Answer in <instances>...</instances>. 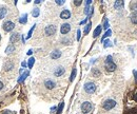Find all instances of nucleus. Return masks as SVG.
Listing matches in <instances>:
<instances>
[{
	"label": "nucleus",
	"instance_id": "1",
	"mask_svg": "<svg viewBox=\"0 0 137 114\" xmlns=\"http://www.w3.org/2000/svg\"><path fill=\"white\" fill-rule=\"evenodd\" d=\"M105 68L107 69V71H109V72H113V71L116 70L117 66H116L115 62L113 61V57H112L111 55H109V56L107 57L106 62H105Z\"/></svg>",
	"mask_w": 137,
	"mask_h": 114
},
{
	"label": "nucleus",
	"instance_id": "2",
	"mask_svg": "<svg viewBox=\"0 0 137 114\" xmlns=\"http://www.w3.org/2000/svg\"><path fill=\"white\" fill-rule=\"evenodd\" d=\"M96 89H97V86H96L94 83H92V82H88V83H85L84 86H83L84 92L88 93V94H93L95 91H96Z\"/></svg>",
	"mask_w": 137,
	"mask_h": 114
},
{
	"label": "nucleus",
	"instance_id": "3",
	"mask_svg": "<svg viewBox=\"0 0 137 114\" xmlns=\"http://www.w3.org/2000/svg\"><path fill=\"white\" fill-rule=\"evenodd\" d=\"M116 104L117 102L114 99H107V100H105L104 102H102V109L106 110V111H110L113 108H115Z\"/></svg>",
	"mask_w": 137,
	"mask_h": 114
},
{
	"label": "nucleus",
	"instance_id": "4",
	"mask_svg": "<svg viewBox=\"0 0 137 114\" xmlns=\"http://www.w3.org/2000/svg\"><path fill=\"white\" fill-rule=\"evenodd\" d=\"M93 108H94V106H93V104L91 101H84V102H82L81 106H80L81 112L83 114H89L91 111L93 110Z\"/></svg>",
	"mask_w": 137,
	"mask_h": 114
},
{
	"label": "nucleus",
	"instance_id": "5",
	"mask_svg": "<svg viewBox=\"0 0 137 114\" xmlns=\"http://www.w3.org/2000/svg\"><path fill=\"white\" fill-rule=\"evenodd\" d=\"M14 29H15V23H14L13 21H11V20H5V21H3V23H2V30H3L5 33L12 32Z\"/></svg>",
	"mask_w": 137,
	"mask_h": 114
},
{
	"label": "nucleus",
	"instance_id": "6",
	"mask_svg": "<svg viewBox=\"0 0 137 114\" xmlns=\"http://www.w3.org/2000/svg\"><path fill=\"white\" fill-rule=\"evenodd\" d=\"M56 31H57V27L54 25H50L48 27H45V29H44V33L47 36H53L56 33Z\"/></svg>",
	"mask_w": 137,
	"mask_h": 114
},
{
	"label": "nucleus",
	"instance_id": "7",
	"mask_svg": "<svg viewBox=\"0 0 137 114\" xmlns=\"http://www.w3.org/2000/svg\"><path fill=\"white\" fill-rule=\"evenodd\" d=\"M14 67H15V64L13 63V61H11V60H6V61L3 63V67H2L3 72H10V71H13V70H14Z\"/></svg>",
	"mask_w": 137,
	"mask_h": 114
},
{
	"label": "nucleus",
	"instance_id": "8",
	"mask_svg": "<svg viewBox=\"0 0 137 114\" xmlns=\"http://www.w3.org/2000/svg\"><path fill=\"white\" fill-rule=\"evenodd\" d=\"M64 73H65V69H64V67H62V66L56 67L55 70H54V75H55L56 77H60V76H62Z\"/></svg>",
	"mask_w": 137,
	"mask_h": 114
},
{
	"label": "nucleus",
	"instance_id": "9",
	"mask_svg": "<svg viewBox=\"0 0 137 114\" xmlns=\"http://www.w3.org/2000/svg\"><path fill=\"white\" fill-rule=\"evenodd\" d=\"M20 38H21V35H20L19 33H17V32L12 33V35H11V37H10V42H11V44L18 42V41L20 40Z\"/></svg>",
	"mask_w": 137,
	"mask_h": 114
},
{
	"label": "nucleus",
	"instance_id": "10",
	"mask_svg": "<svg viewBox=\"0 0 137 114\" xmlns=\"http://www.w3.org/2000/svg\"><path fill=\"white\" fill-rule=\"evenodd\" d=\"M71 31V25L70 23H63L60 27V33L62 35H66V34Z\"/></svg>",
	"mask_w": 137,
	"mask_h": 114
},
{
	"label": "nucleus",
	"instance_id": "11",
	"mask_svg": "<svg viewBox=\"0 0 137 114\" xmlns=\"http://www.w3.org/2000/svg\"><path fill=\"white\" fill-rule=\"evenodd\" d=\"M60 18L61 19H64V20L70 19L71 18V12H70V10H66V9L62 10L61 13H60Z\"/></svg>",
	"mask_w": 137,
	"mask_h": 114
},
{
	"label": "nucleus",
	"instance_id": "12",
	"mask_svg": "<svg viewBox=\"0 0 137 114\" xmlns=\"http://www.w3.org/2000/svg\"><path fill=\"white\" fill-rule=\"evenodd\" d=\"M44 86L47 89L49 90H52L56 87V83L54 80H52V79H47V80H44Z\"/></svg>",
	"mask_w": 137,
	"mask_h": 114
},
{
	"label": "nucleus",
	"instance_id": "13",
	"mask_svg": "<svg viewBox=\"0 0 137 114\" xmlns=\"http://www.w3.org/2000/svg\"><path fill=\"white\" fill-rule=\"evenodd\" d=\"M50 57L52 59H58L61 57V51L60 50H54L53 52H51Z\"/></svg>",
	"mask_w": 137,
	"mask_h": 114
},
{
	"label": "nucleus",
	"instance_id": "14",
	"mask_svg": "<svg viewBox=\"0 0 137 114\" xmlns=\"http://www.w3.org/2000/svg\"><path fill=\"white\" fill-rule=\"evenodd\" d=\"M30 75V71H24L23 73H22L20 76H19V78H18V84H21V83H23L25 79H27V77Z\"/></svg>",
	"mask_w": 137,
	"mask_h": 114
},
{
	"label": "nucleus",
	"instance_id": "15",
	"mask_svg": "<svg viewBox=\"0 0 137 114\" xmlns=\"http://www.w3.org/2000/svg\"><path fill=\"white\" fill-rule=\"evenodd\" d=\"M123 6H124V2L122 1V0H118V1L114 2V9H115V10L120 11V10L123 9Z\"/></svg>",
	"mask_w": 137,
	"mask_h": 114
},
{
	"label": "nucleus",
	"instance_id": "16",
	"mask_svg": "<svg viewBox=\"0 0 137 114\" xmlns=\"http://www.w3.org/2000/svg\"><path fill=\"white\" fill-rule=\"evenodd\" d=\"M7 14V7L5 5L0 6V19H3Z\"/></svg>",
	"mask_w": 137,
	"mask_h": 114
},
{
	"label": "nucleus",
	"instance_id": "17",
	"mask_svg": "<svg viewBox=\"0 0 137 114\" xmlns=\"http://www.w3.org/2000/svg\"><path fill=\"white\" fill-rule=\"evenodd\" d=\"M18 21H19L20 25H25L27 22H28V14H27V13L22 14V15L20 16V18L18 19Z\"/></svg>",
	"mask_w": 137,
	"mask_h": 114
},
{
	"label": "nucleus",
	"instance_id": "18",
	"mask_svg": "<svg viewBox=\"0 0 137 114\" xmlns=\"http://www.w3.org/2000/svg\"><path fill=\"white\" fill-rule=\"evenodd\" d=\"M101 31H102V26H97V28L94 30V32H93V37L94 38H96V37H98L100 34H101Z\"/></svg>",
	"mask_w": 137,
	"mask_h": 114
},
{
	"label": "nucleus",
	"instance_id": "19",
	"mask_svg": "<svg viewBox=\"0 0 137 114\" xmlns=\"http://www.w3.org/2000/svg\"><path fill=\"white\" fill-rule=\"evenodd\" d=\"M91 73H92V76L95 77V78H98L101 76V72L99 69H97V68H93L92 71H91Z\"/></svg>",
	"mask_w": 137,
	"mask_h": 114
},
{
	"label": "nucleus",
	"instance_id": "20",
	"mask_svg": "<svg viewBox=\"0 0 137 114\" xmlns=\"http://www.w3.org/2000/svg\"><path fill=\"white\" fill-rule=\"evenodd\" d=\"M14 51H15V45L14 44H8L6 47V49H5V54L10 55V54H12Z\"/></svg>",
	"mask_w": 137,
	"mask_h": 114
},
{
	"label": "nucleus",
	"instance_id": "21",
	"mask_svg": "<svg viewBox=\"0 0 137 114\" xmlns=\"http://www.w3.org/2000/svg\"><path fill=\"white\" fill-rule=\"evenodd\" d=\"M130 19L132 21V23L137 25V12H132L130 15Z\"/></svg>",
	"mask_w": 137,
	"mask_h": 114
},
{
	"label": "nucleus",
	"instance_id": "22",
	"mask_svg": "<svg viewBox=\"0 0 137 114\" xmlns=\"http://www.w3.org/2000/svg\"><path fill=\"white\" fill-rule=\"evenodd\" d=\"M39 15H40V10H39L38 7L33 9V11H32V16H33L34 18H37Z\"/></svg>",
	"mask_w": 137,
	"mask_h": 114
},
{
	"label": "nucleus",
	"instance_id": "23",
	"mask_svg": "<svg viewBox=\"0 0 137 114\" xmlns=\"http://www.w3.org/2000/svg\"><path fill=\"white\" fill-rule=\"evenodd\" d=\"M34 63H35V58H34V57H30V59H29V61H28V63H27L29 69H32L33 66H34Z\"/></svg>",
	"mask_w": 137,
	"mask_h": 114
},
{
	"label": "nucleus",
	"instance_id": "24",
	"mask_svg": "<svg viewBox=\"0 0 137 114\" xmlns=\"http://www.w3.org/2000/svg\"><path fill=\"white\" fill-rule=\"evenodd\" d=\"M111 35H112V31H111V30L109 29V30H108V31H107V32L105 33V35L101 37V42H104V40H105V39H106L107 37H110Z\"/></svg>",
	"mask_w": 137,
	"mask_h": 114
},
{
	"label": "nucleus",
	"instance_id": "25",
	"mask_svg": "<svg viewBox=\"0 0 137 114\" xmlns=\"http://www.w3.org/2000/svg\"><path fill=\"white\" fill-rule=\"evenodd\" d=\"M76 73H77V70H76V68L74 67L73 68V70H72V73H71V76H70V82H73L75 77H76Z\"/></svg>",
	"mask_w": 137,
	"mask_h": 114
},
{
	"label": "nucleus",
	"instance_id": "26",
	"mask_svg": "<svg viewBox=\"0 0 137 114\" xmlns=\"http://www.w3.org/2000/svg\"><path fill=\"white\" fill-rule=\"evenodd\" d=\"M91 28H92V22H89V23L84 27V31H83V33H84V35H87V34L90 32V30H91Z\"/></svg>",
	"mask_w": 137,
	"mask_h": 114
},
{
	"label": "nucleus",
	"instance_id": "27",
	"mask_svg": "<svg viewBox=\"0 0 137 114\" xmlns=\"http://www.w3.org/2000/svg\"><path fill=\"white\" fill-rule=\"evenodd\" d=\"M63 107H64V102H63V101H61V102H60V105H59V107L57 108V114H61V113H62Z\"/></svg>",
	"mask_w": 137,
	"mask_h": 114
},
{
	"label": "nucleus",
	"instance_id": "28",
	"mask_svg": "<svg viewBox=\"0 0 137 114\" xmlns=\"http://www.w3.org/2000/svg\"><path fill=\"white\" fill-rule=\"evenodd\" d=\"M35 27H36V25H34L32 28H31V30L29 31V33H28V35H27V39H30L31 37H32V34H33V32H34V30H35Z\"/></svg>",
	"mask_w": 137,
	"mask_h": 114
},
{
	"label": "nucleus",
	"instance_id": "29",
	"mask_svg": "<svg viewBox=\"0 0 137 114\" xmlns=\"http://www.w3.org/2000/svg\"><path fill=\"white\" fill-rule=\"evenodd\" d=\"M109 47H112V42H111L109 39L104 40V48L107 49V48H109Z\"/></svg>",
	"mask_w": 137,
	"mask_h": 114
},
{
	"label": "nucleus",
	"instance_id": "30",
	"mask_svg": "<svg viewBox=\"0 0 137 114\" xmlns=\"http://www.w3.org/2000/svg\"><path fill=\"white\" fill-rule=\"evenodd\" d=\"M130 7H131V10L133 11V12H137V1L136 2H132L130 4Z\"/></svg>",
	"mask_w": 137,
	"mask_h": 114
},
{
	"label": "nucleus",
	"instance_id": "31",
	"mask_svg": "<svg viewBox=\"0 0 137 114\" xmlns=\"http://www.w3.org/2000/svg\"><path fill=\"white\" fill-rule=\"evenodd\" d=\"M61 43H62V44H71V43H72V41H71V39H70V38L64 37V38L61 40Z\"/></svg>",
	"mask_w": 137,
	"mask_h": 114
},
{
	"label": "nucleus",
	"instance_id": "32",
	"mask_svg": "<svg viewBox=\"0 0 137 114\" xmlns=\"http://www.w3.org/2000/svg\"><path fill=\"white\" fill-rule=\"evenodd\" d=\"M109 27H110V26H109V20H108V18H106V19H105V22H104V26H102V28L108 31V30H109Z\"/></svg>",
	"mask_w": 137,
	"mask_h": 114
},
{
	"label": "nucleus",
	"instance_id": "33",
	"mask_svg": "<svg viewBox=\"0 0 137 114\" xmlns=\"http://www.w3.org/2000/svg\"><path fill=\"white\" fill-rule=\"evenodd\" d=\"M73 4L75 6H80L82 4V1H81V0H75V1H73Z\"/></svg>",
	"mask_w": 137,
	"mask_h": 114
},
{
	"label": "nucleus",
	"instance_id": "34",
	"mask_svg": "<svg viewBox=\"0 0 137 114\" xmlns=\"http://www.w3.org/2000/svg\"><path fill=\"white\" fill-rule=\"evenodd\" d=\"M90 11H91V6H85V7H84V11H83V13H84L87 16H89Z\"/></svg>",
	"mask_w": 137,
	"mask_h": 114
},
{
	"label": "nucleus",
	"instance_id": "35",
	"mask_svg": "<svg viewBox=\"0 0 137 114\" xmlns=\"http://www.w3.org/2000/svg\"><path fill=\"white\" fill-rule=\"evenodd\" d=\"M1 114H15L14 111H11V110H4Z\"/></svg>",
	"mask_w": 137,
	"mask_h": 114
},
{
	"label": "nucleus",
	"instance_id": "36",
	"mask_svg": "<svg viewBox=\"0 0 137 114\" xmlns=\"http://www.w3.org/2000/svg\"><path fill=\"white\" fill-rule=\"evenodd\" d=\"M80 37H81V31L80 30H77V40L78 41L80 40Z\"/></svg>",
	"mask_w": 137,
	"mask_h": 114
},
{
	"label": "nucleus",
	"instance_id": "37",
	"mask_svg": "<svg viewBox=\"0 0 137 114\" xmlns=\"http://www.w3.org/2000/svg\"><path fill=\"white\" fill-rule=\"evenodd\" d=\"M56 4H58V5H62L64 4V0H56Z\"/></svg>",
	"mask_w": 137,
	"mask_h": 114
},
{
	"label": "nucleus",
	"instance_id": "38",
	"mask_svg": "<svg viewBox=\"0 0 137 114\" xmlns=\"http://www.w3.org/2000/svg\"><path fill=\"white\" fill-rule=\"evenodd\" d=\"M91 4H92V0H87V1H85V6H90Z\"/></svg>",
	"mask_w": 137,
	"mask_h": 114
},
{
	"label": "nucleus",
	"instance_id": "39",
	"mask_svg": "<svg viewBox=\"0 0 137 114\" xmlns=\"http://www.w3.org/2000/svg\"><path fill=\"white\" fill-rule=\"evenodd\" d=\"M133 74H134V76H135V82L137 83V71L134 70V71H133Z\"/></svg>",
	"mask_w": 137,
	"mask_h": 114
},
{
	"label": "nucleus",
	"instance_id": "40",
	"mask_svg": "<svg viewBox=\"0 0 137 114\" xmlns=\"http://www.w3.org/2000/svg\"><path fill=\"white\" fill-rule=\"evenodd\" d=\"M3 88H4V84H3L1 80H0V91H1Z\"/></svg>",
	"mask_w": 137,
	"mask_h": 114
},
{
	"label": "nucleus",
	"instance_id": "41",
	"mask_svg": "<svg viewBox=\"0 0 137 114\" xmlns=\"http://www.w3.org/2000/svg\"><path fill=\"white\" fill-rule=\"evenodd\" d=\"M88 20H89V18H88V17H87V18H85V19H84V20H82V21H81V22H80V25H84V23H85V22H87V21H88Z\"/></svg>",
	"mask_w": 137,
	"mask_h": 114
},
{
	"label": "nucleus",
	"instance_id": "42",
	"mask_svg": "<svg viewBox=\"0 0 137 114\" xmlns=\"http://www.w3.org/2000/svg\"><path fill=\"white\" fill-rule=\"evenodd\" d=\"M21 66L23 67V68H27V67H28V64H27V62H25V61H23V62H22V63H21Z\"/></svg>",
	"mask_w": 137,
	"mask_h": 114
},
{
	"label": "nucleus",
	"instance_id": "43",
	"mask_svg": "<svg viewBox=\"0 0 137 114\" xmlns=\"http://www.w3.org/2000/svg\"><path fill=\"white\" fill-rule=\"evenodd\" d=\"M41 2V0H35V1H34V3H35V4H39Z\"/></svg>",
	"mask_w": 137,
	"mask_h": 114
},
{
	"label": "nucleus",
	"instance_id": "44",
	"mask_svg": "<svg viewBox=\"0 0 137 114\" xmlns=\"http://www.w3.org/2000/svg\"><path fill=\"white\" fill-rule=\"evenodd\" d=\"M27 54H28V55H29V56H30V55H32V54H33V50H29V51H28V53H27Z\"/></svg>",
	"mask_w": 137,
	"mask_h": 114
},
{
	"label": "nucleus",
	"instance_id": "45",
	"mask_svg": "<svg viewBox=\"0 0 137 114\" xmlns=\"http://www.w3.org/2000/svg\"><path fill=\"white\" fill-rule=\"evenodd\" d=\"M56 109H57V108H56V107H52V108H51V112H52V113H53V112H54V111H55V110H56Z\"/></svg>",
	"mask_w": 137,
	"mask_h": 114
},
{
	"label": "nucleus",
	"instance_id": "46",
	"mask_svg": "<svg viewBox=\"0 0 137 114\" xmlns=\"http://www.w3.org/2000/svg\"><path fill=\"white\" fill-rule=\"evenodd\" d=\"M21 39H22V42H23V43L25 42V38L23 37V35H21Z\"/></svg>",
	"mask_w": 137,
	"mask_h": 114
},
{
	"label": "nucleus",
	"instance_id": "47",
	"mask_svg": "<svg viewBox=\"0 0 137 114\" xmlns=\"http://www.w3.org/2000/svg\"><path fill=\"white\" fill-rule=\"evenodd\" d=\"M23 72H24V71H23V69H20V70H19V74H20V75H21L22 73H23Z\"/></svg>",
	"mask_w": 137,
	"mask_h": 114
},
{
	"label": "nucleus",
	"instance_id": "48",
	"mask_svg": "<svg viewBox=\"0 0 137 114\" xmlns=\"http://www.w3.org/2000/svg\"><path fill=\"white\" fill-rule=\"evenodd\" d=\"M134 99H135V101H137V93L134 95Z\"/></svg>",
	"mask_w": 137,
	"mask_h": 114
},
{
	"label": "nucleus",
	"instance_id": "49",
	"mask_svg": "<svg viewBox=\"0 0 137 114\" xmlns=\"http://www.w3.org/2000/svg\"><path fill=\"white\" fill-rule=\"evenodd\" d=\"M0 41H1V35H0Z\"/></svg>",
	"mask_w": 137,
	"mask_h": 114
}]
</instances>
